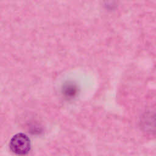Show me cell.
I'll return each mask as SVG.
<instances>
[{"label":"cell","mask_w":156,"mask_h":156,"mask_svg":"<svg viewBox=\"0 0 156 156\" xmlns=\"http://www.w3.org/2000/svg\"><path fill=\"white\" fill-rule=\"evenodd\" d=\"M9 146L11 151L15 154L20 156L26 155L30 150V141L26 134L18 133L12 138Z\"/></svg>","instance_id":"6da1fadb"},{"label":"cell","mask_w":156,"mask_h":156,"mask_svg":"<svg viewBox=\"0 0 156 156\" xmlns=\"http://www.w3.org/2000/svg\"><path fill=\"white\" fill-rule=\"evenodd\" d=\"M140 126L144 132L156 135V110H149L142 116Z\"/></svg>","instance_id":"7a4b0ae2"}]
</instances>
